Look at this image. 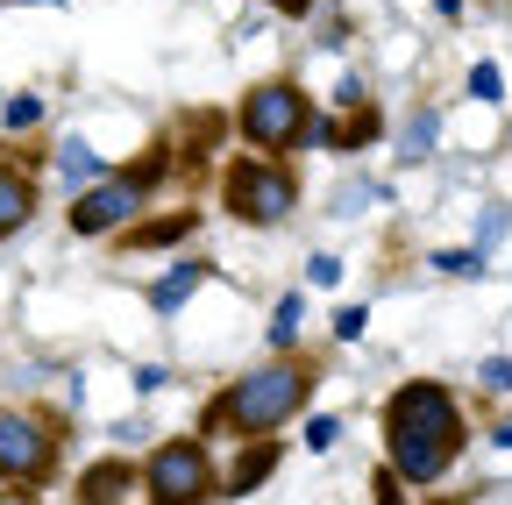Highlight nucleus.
Wrapping results in <instances>:
<instances>
[{"instance_id": "20e7f679", "label": "nucleus", "mask_w": 512, "mask_h": 505, "mask_svg": "<svg viewBox=\"0 0 512 505\" xmlns=\"http://www.w3.org/2000/svg\"><path fill=\"white\" fill-rule=\"evenodd\" d=\"M221 200H228V214L249 221V228H278V221H292V207H299V178H292L285 164H271V157H242V164H228V178H221Z\"/></svg>"}, {"instance_id": "1a4fd4ad", "label": "nucleus", "mask_w": 512, "mask_h": 505, "mask_svg": "<svg viewBox=\"0 0 512 505\" xmlns=\"http://www.w3.org/2000/svg\"><path fill=\"white\" fill-rule=\"evenodd\" d=\"M128 484H143V470H128V463H93L79 477V505H121Z\"/></svg>"}, {"instance_id": "423d86ee", "label": "nucleus", "mask_w": 512, "mask_h": 505, "mask_svg": "<svg viewBox=\"0 0 512 505\" xmlns=\"http://www.w3.org/2000/svg\"><path fill=\"white\" fill-rule=\"evenodd\" d=\"M306 129H313V114H306V93H299V86H285V79L256 86V93L242 100V136H249L256 150H292Z\"/></svg>"}, {"instance_id": "aec40b11", "label": "nucleus", "mask_w": 512, "mask_h": 505, "mask_svg": "<svg viewBox=\"0 0 512 505\" xmlns=\"http://www.w3.org/2000/svg\"><path fill=\"white\" fill-rule=\"evenodd\" d=\"M477 377H484V385H491L498 399H512V356H491V363H484Z\"/></svg>"}, {"instance_id": "b1692460", "label": "nucleus", "mask_w": 512, "mask_h": 505, "mask_svg": "<svg viewBox=\"0 0 512 505\" xmlns=\"http://www.w3.org/2000/svg\"><path fill=\"white\" fill-rule=\"evenodd\" d=\"M491 441H498V449H512V413H505V420L491 427Z\"/></svg>"}, {"instance_id": "f03ea898", "label": "nucleus", "mask_w": 512, "mask_h": 505, "mask_svg": "<svg viewBox=\"0 0 512 505\" xmlns=\"http://www.w3.org/2000/svg\"><path fill=\"white\" fill-rule=\"evenodd\" d=\"M313 399V370L306 363H264L235 377L228 392L207 399V434H235V441H271L299 406Z\"/></svg>"}, {"instance_id": "a211bd4d", "label": "nucleus", "mask_w": 512, "mask_h": 505, "mask_svg": "<svg viewBox=\"0 0 512 505\" xmlns=\"http://www.w3.org/2000/svg\"><path fill=\"white\" fill-rule=\"evenodd\" d=\"M363 328H370V306H342L335 313V342H356Z\"/></svg>"}, {"instance_id": "f8f14e48", "label": "nucleus", "mask_w": 512, "mask_h": 505, "mask_svg": "<svg viewBox=\"0 0 512 505\" xmlns=\"http://www.w3.org/2000/svg\"><path fill=\"white\" fill-rule=\"evenodd\" d=\"M57 178H64V185H79V193H86V185H100V178H107V171H100V150L79 143V136H72V143H57Z\"/></svg>"}, {"instance_id": "39448f33", "label": "nucleus", "mask_w": 512, "mask_h": 505, "mask_svg": "<svg viewBox=\"0 0 512 505\" xmlns=\"http://www.w3.org/2000/svg\"><path fill=\"white\" fill-rule=\"evenodd\" d=\"M157 171H164V157H150V164H136V171H121V178L86 185V193L72 200V228H79V235H114V228H128V221L150 207Z\"/></svg>"}, {"instance_id": "5701e85b", "label": "nucleus", "mask_w": 512, "mask_h": 505, "mask_svg": "<svg viewBox=\"0 0 512 505\" xmlns=\"http://www.w3.org/2000/svg\"><path fill=\"white\" fill-rule=\"evenodd\" d=\"M377 505H406V484H399L392 470H384V477H377Z\"/></svg>"}, {"instance_id": "dca6fc26", "label": "nucleus", "mask_w": 512, "mask_h": 505, "mask_svg": "<svg viewBox=\"0 0 512 505\" xmlns=\"http://www.w3.org/2000/svg\"><path fill=\"white\" fill-rule=\"evenodd\" d=\"M335 441H342V420H335V413H313V420H306V449H320V456H328Z\"/></svg>"}, {"instance_id": "7ed1b4c3", "label": "nucleus", "mask_w": 512, "mask_h": 505, "mask_svg": "<svg viewBox=\"0 0 512 505\" xmlns=\"http://www.w3.org/2000/svg\"><path fill=\"white\" fill-rule=\"evenodd\" d=\"M143 491H150V505H207V498H221L214 449H207L200 434L164 441V449L143 463Z\"/></svg>"}, {"instance_id": "9b49d317", "label": "nucleus", "mask_w": 512, "mask_h": 505, "mask_svg": "<svg viewBox=\"0 0 512 505\" xmlns=\"http://www.w3.org/2000/svg\"><path fill=\"white\" fill-rule=\"evenodd\" d=\"M29 214H36V185H29L15 164H0V235H15Z\"/></svg>"}, {"instance_id": "6ab92c4d", "label": "nucleus", "mask_w": 512, "mask_h": 505, "mask_svg": "<svg viewBox=\"0 0 512 505\" xmlns=\"http://www.w3.org/2000/svg\"><path fill=\"white\" fill-rule=\"evenodd\" d=\"M36 121H43V100H36V93L8 100V129H36Z\"/></svg>"}, {"instance_id": "6e6552de", "label": "nucleus", "mask_w": 512, "mask_h": 505, "mask_svg": "<svg viewBox=\"0 0 512 505\" xmlns=\"http://www.w3.org/2000/svg\"><path fill=\"white\" fill-rule=\"evenodd\" d=\"M271 470H278V441H242V456L228 463L221 491H235V498H242V491H256V484H264Z\"/></svg>"}, {"instance_id": "2eb2a0df", "label": "nucleus", "mask_w": 512, "mask_h": 505, "mask_svg": "<svg viewBox=\"0 0 512 505\" xmlns=\"http://www.w3.org/2000/svg\"><path fill=\"white\" fill-rule=\"evenodd\" d=\"M434 271H448V278H484V249H441Z\"/></svg>"}, {"instance_id": "ddd939ff", "label": "nucleus", "mask_w": 512, "mask_h": 505, "mask_svg": "<svg viewBox=\"0 0 512 505\" xmlns=\"http://www.w3.org/2000/svg\"><path fill=\"white\" fill-rule=\"evenodd\" d=\"M299 321H306V299H299V292H285V299H278V313H271V349H292V342H299Z\"/></svg>"}, {"instance_id": "4be33fe9", "label": "nucleus", "mask_w": 512, "mask_h": 505, "mask_svg": "<svg viewBox=\"0 0 512 505\" xmlns=\"http://www.w3.org/2000/svg\"><path fill=\"white\" fill-rule=\"evenodd\" d=\"M434 143V114H413V129H406V157H427Z\"/></svg>"}, {"instance_id": "393cba45", "label": "nucleus", "mask_w": 512, "mask_h": 505, "mask_svg": "<svg viewBox=\"0 0 512 505\" xmlns=\"http://www.w3.org/2000/svg\"><path fill=\"white\" fill-rule=\"evenodd\" d=\"M278 8H292V15H299V8H306V0H278Z\"/></svg>"}, {"instance_id": "9d476101", "label": "nucleus", "mask_w": 512, "mask_h": 505, "mask_svg": "<svg viewBox=\"0 0 512 505\" xmlns=\"http://www.w3.org/2000/svg\"><path fill=\"white\" fill-rule=\"evenodd\" d=\"M200 285H207V264H171V271H164V278L150 285V306H157L164 321H171V313H178V306H185L192 292H200Z\"/></svg>"}, {"instance_id": "4468645a", "label": "nucleus", "mask_w": 512, "mask_h": 505, "mask_svg": "<svg viewBox=\"0 0 512 505\" xmlns=\"http://www.w3.org/2000/svg\"><path fill=\"white\" fill-rule=\"evenodd\" d=\"M185 235H192V214H164V221L136 228V249H164V242H185Z\"/></svg>"}, {"instance_id": "412c9836", "label": "nucleus", "mask_w": 512, "mask_h": 505, "mask_svg": "<svg viewBox=\"0 0 512 505\" xmlns=\"http://www.w3.org/2000/svg\"><path fill=\"white\" fill-rule=\"evenodd\" d=\"M306 285H342V257H306Z\"/></svg>"}, {"instance_id": "f257e3e1", "label": "nucleus", "mask_w": 512, "mask_h": 505, "mask_svg": "<svg viewBox=\"0 0 512 505\" xmlns=\"http://www.w3.org/2000/svg\"><path fill=\"white\" fill-rule=\"evenodd\" d=\"M470 441V413L463 399L441 385V377H406V385L384 399V463H392L399 484H441L456 470Z\"/></svg>"}, {"instance_id": "f3484780", "label": "nucleus", "mask_w": 512, "mask_h": 505, "mask_svg": "<svg viewBox=\"0 0 512 505\" xmlns=\"http://www.w3.org/2000/svg\"><path fill=\"white\" fill-rule=\"evenodd\" d=\"M470 100H484V107H491V100H505V79H498V65H477V72H470Z\"/></svg>"}, {"instance_id": "0eeeda50", "label": "nucleus", "mask_w": 512, "mask_h": 505, "mask_svg": "<svg viewBox=\"0 0 512 505\" xmlns=\"http://www.w3.org/2000/svg\"><path fill=\"white\" fill-rule=\"evenodd\" d=\"M57 463V434L36 413H0V477L8 484H43Z\"/></svg>"}]
</instances>
